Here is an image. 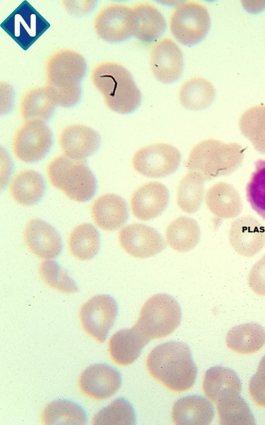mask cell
I'll return each mask as SVG.
<instances>
[{"mask_svg": "<svg viewBox=\"0 0 265 425\" xmlns=\"http://www.w3.org/2000/svg\"><path fill=\"white\" fill-rule=\"evenodd\" d=\"M93 26L96 34L108 42H120L133 36L131 6L112 3L100 8L95 14Z\"/></svg>", "mask_w": 265, "mask_h": 425, "instance_id": "12", "label": "cell"}, {"mask_svg": "<svg viewBox=\"0 0 265 425\" xmlns=\"http://www.w3.org/2000/svg\"><path fill=\"white\" fill-rule=\"evenodd\" d=\"M100 134L83 124L66 126L58 137L62 154L76 160H83L92 156L100 147Z\"/></svg>", "mask_w": 265, "mask_h": 425, "instance_id": "17", "label": "cell"}, {"mask_svg": "<svg viewBox=\"0 0 265 425\" xmlns=\"http://www.w3.org/2000/svg\"><path fill=\"white\" fill-rule=\"evenodd\" d=\"M50 184L70 200L84 203L95 195L98 183L83 160L71 159L61 154L52 159L47 166Z\"/></svg>", "mask_w": 265, "mask_h": 425, "instance_id": "4", "label": "cell"}, {"mask_svg": "<svg viewBox=\"0 0 265 425\" xmlns=\"http://www.w3.org/2000/svg\"><path fill=\"white\" fill-rule=\"evenodd\" d=\"M182 320L177 300L165 294H155L142 306L134 327L148 339H163L171 334Z\"/></svg>", "mask_w": 265, "mask_h": 425, "instance_id": "5", "label": "cell"}, {"mask_svg": "<svg viewBox=\"0 0 265 425\" xmlns=\"http://www.w3.org/2000/svg\"><path fill=\"white\" fill-rule=\"evenodd\" d=\"M90 212L94 223L105 231L120 228L129 216L125 200L114 193L98 197L91 205Z\"/></svg>", "mask_w": 265, "mask_h": 425, "instance_id": "22", "label": "cell"}, {"mask_svg": "<svg viewBox=\"0 0 265 425\" xmlns=\"http://www.w3.org/2000/svg\"><path fill=\"white\" fill-rule=\"evenodd\" d=\"M227 346L239 354H252L265 345V329L257 323L250 322L232 328L227 334Z\"/></svg>", "mask_w": 265, "mask_h": 425, "instance_id": "26", "label": "cell"}, {"mask_svg": "<svg viewBox=\"0 0 265 425\" xmlns=\"http://www.w3.org/2000/svg\"><path fill=\"white\" fill-rule=\"evenodd\" d=\"M117 238L123 251L137 259L152 257L166 247L165 241L156 230L141 223L124 226Z\"/></svg>", "mask_w": 265, "mask_h": 425, "instance_id": "13", "label": "cell"}, {"mask_svg": "<svg viewBox=\"0 0 265 425\" xmlns=\"http://www.w3.org/2000/svg\"><path fill=\"white\" fill-rule=\"evenodd\" d=\"M249 393L256 405L265 409V355L249 381Z\"/></svg>", "mask_w": 265, "mask_h": 425, "instance_id": "40", "label": "cell"}, {"mask_svg": "<svg viewBox=\"0 0 265 425\" xmlns=\"http://www.w3.org/2000/svg\"><path fill=\"white\" fill-rule=\"evenodd\" d=\"M254 164L246 188L247 198L252 209L265 219V160L259 159Z\"/></svg>", "mask_w": 265, "mask_h": 425, "instance_id": "38", "label": "cell"}, {"mask_svg": "<svg viewBox=\"0 0 265 425\" xmlns=\"http://www.w3.org/2000/svg\"><path fill=\"white\" fill-rule=\"evenodd\" d=\"M171 416L175 424L207 425L213 419L214 408L201 396L188 395L175 402Z\"/></svg>", "mask_w": 265, "mask_h": 425, "instance_id": "23", "label": "cell"}, {"mask_svg": "<svg viewBox=\"0 0 265 425\" xmlns=\"http://www.w3.org/2000/svg\"><path fill=\"white\" fill-rule=\"evenodd\" d=\"M44 86L56 106H73L78 102L81 96V84L67 87H57L48 84H45Z\"/></svg>", "mask_w": 265, "mask_h": 425, "instance_id": "39", "label": "cell"}, {"mask_svg": "<svg viewBox=\"0 0 265 425\" xmlns=\"http://www.w3.org/2000/svg\"><path fill=\"white\" fill-rule=\"evenodd\" d=\"M68 249L76 259L86 261L93 259L100 249V234L97 229L89 223L74 227L69 233Z\"/></svg>", "mask_w": 265, "mask_h": 425, "instance_id": "32", "label": "cell"}, {"mask_svg": "<svg viewBox=\"0 0 265 425\" xmlns=\"http://www.w3.org/2000/svg\"><path fill=\"white\" fill-rule=\"evenodd\" d=\"M220 424L254 425V416L247 402L240 394L229 392L220 396L216 402Z\"/></svg>", "mask_w": 265, "mask_h": 425, "instance_id": "30", "label": "cell"}, {"mask_svg": "<svg viewBox=\"0 0 265 425\" xmlns=\"http://www.w3.org/2000/svg\"><path fill=\"white\" fill-rule=\"evenodd\" d=\"M117 312V304L112 296H93L80 308L79 319L82 329L89 336L103 343L114 324Z\"/></svg>", "mask_w": 265, "mask_h": 425, "instance_id": "10", "label": "cell"}, {"mask_svg": "<svg viewBox=\"0 0 265 425\" xmlns=\"http://www.w3.org/2000/svg\"><path fill=\"white\" fill-rule=\"evenodd\" d=\"M204 177L198 172L189 171L180 180L177 191V204L182 211L192 214L200 208L204 194Z\"/></svg>", "mask_w": 265, "mask_h": 425, "instance_id": "34", "label": "cell"}, {"mask_svg": "<svg viewBox=\"0 0 265 425\" xmlns=\"http://www.w3.org/2000/svg\"><path fill=\"white\" fill-rule=\"evenodd\" d=\"M248 285L254 293L265 297V254L251 268Z\"/></svg>", "mask_w": 265, "mask_h": 425, "instance_id": "41", "label": "cell"}, {"mask_svg": "<svg viewBox=\"0 0 265 425\" xmlns=\"http://www.w3.org/2000/svg\"><path fill=\"white\" fill-rule=\"evenodd\" d=\"M86 70V62L81 54L71 49H59L46 60L45 84L57 87L76 85L84 78Z\"/></svg>", "mask_w": 265, "mask_h": 425, "instance_id": "11", "label": "cell"}, {"mask_svg": "<svg viewBox=\"0 0 265 425\" xmlns=\"http://www.w3.org/2000/svg\"><path fill=\"white\" fill-rule=\"evenodd\" d=\"M136 422L134 408L126 399L119 397L98 411L92 419L95 425H134Z\"/></svg>", "mask_w": 265, "mask_h": 425, "instance_id": "36", "label": "cell"}, {"mask_svg": "<svg viewBox=\"0 0 265 425\" xmlns=\"http://www.w3.org/2000/svg\"><path fill=\"white\" fill-rule=\"evenodd\" d=\"M150 341L134 326L117 331L108 341V353L112 361L120 366L132 364Z\"/></svg>", "mask_w": 265, "mask_h": 425, "instance_id": "21", "label": "cell"}, {"mask_svg": "<svg viewBox=\"0 0 265 425\" xmlns=\"http://www.w3.org/2000/svg\"><path fill=\"white\" fill-rule=\"evenodd\" d=\"M165 239L171 249L178 252L192 250L200 239V230L194 219L180 216L172 220L165 230Z\"/></svg>", "mask_w": 265, "mask_h": 425, "instance_id": "27", "label": "cell"}, {"mask_svg": "<svg viewBox=\"0 0 265 425\" xmlns=\"http://www.w3.org/2000/svg\"><path fill=\"white\" fill-rule=\"evenodd\" d=\"M45 183L37 171L23 169L16 173L8 186V193L18 204L30 206L37 203L43 198Z\"/></svg>", "mask_w": 265, "mask_h": 425, "instance_id": "25", "label": "cell"}, {"mask_svg": "<svg viewBox=\"0 0 265 425\" xmlns=\"http://www.w3.org/2000/svg\"><path fill=\"white\" fill-rule=\"evenodd\" d=\"M216 90L207 79L195 76L186 80L179 89V100L184 108L198 110L206 108L213 101Z\"/></svg>", "mask_w": 265, "mask_h": 425, "instance_id": "31", "label": "cell"}, {"mask_svg": "<svg viewBox=\"0 0 265 425\" xmlns=\"http://www.w3.org/2000/svg\"><path fill=\"white\" fill-rule=\"evenodd\" d=\"M133 12V36L144 45L155 42L166 29L165 19L161 11L148 2L131 6Z\"/></svg>", "mask_w": 265, "mask_h": 425, "instance_id": "20", "label": "cell"}, {"mask_svg": "<svg viewBox=\"0 0 265 425\" xmlns=\"http://www.w3.org/2000/svg\"><path fill=\"white\" fill-rule=\"evenodd\" d=\"M146 366L153 378L177 393L190 390L197 376L191 350L181 341H168L155 346L149 353Z\"/></svg>", "mask_w": 265, "mask_h": 425, "instance_id": "1", "label": "cell"}, {"mask_svg": "<svg viewBox=\"0 0 265 425\" xmlns=\"http://www.w3.org/2000/svg\"><path fill=\"white\" fill-rule=\"evenodd\" d=\"M245 148L237 142L204 140L191 149L185 162L189 171L199 173L205 180L227 176L242 164Z\"/></svg>", "mask_w": 265, "mask_h": 425, "instance_id": "3", "label": "cell"}, {"mask_svg": "<svg viewBox=\"0 0 265 425\" xmlns=\"http://www.w3.org/2000/svg\"><path fill=\"white\" fill-rule=\"evenodd\" d=\"M55 105L45 86L27 90L19 103V113L23 121L48 120L53 115Z\"/></svg>", "mask_w": 265, "mask_h": 425, "instance_id": "28", "label": "cell"}, {"mask_svg": "<svg viewBox=\"0 0 265 425\" xmlns=\"http://www.w3.org/2000/svg\"><path fill=\"white\" fill-rule=\"evenodd\" d=\"M202 387L205 395L216 402L226 392L240 394L242 385L234 370L223 366H214L206 371Z\"/></svg>", "mask_w": 265, "mask_h": 425, "instance_id": "29", "label": "cell"}, {"mask_svg": "<svg viewBox=\"0 0 265 425\" xmlns=\"http://www.w3.org/2000/svg\"><path fill=\"white\" fill-rule=\"evenodd\" d=\"M38 273L45 284L59 293L71 294L78 292L75 281L54 261H42L38 267Z\"/></svg>", "mask_w": 265, "mask_h": 425, "instance_id": "37", "label": "cell"}, {"mask_svg": "<svg viewBox=\"0 0 265 425\" xmlns=\"http://www.w3.org/2000/svg\"><path fill=\"white\" fill-rule=\"evenodd\" d=\"M43 424L83 425L88 421L85 409L78 404L67 400H54L49 403L40 415Z\"/></svg>", "mask_w": 265, "mask_h": 425, "instance_id": "33", "label": "cell"}, {"mask_svg": "<svg viewBox=\"0 0 265 425\" xmlns=\"http://www.w3.org/2000/svg\"><path fill=\"white\" fill-rule=\"evenodd\" d=\"M78 385L84 395L93 400L102 401L110 398L119 390L122 376L109 365L94 364L82 371Z\"/></svg>", "mask_w": 265, "mask_h": 425, "instance_id": "14", "label": "cell"}, {"mask_svg": "<svg viewBox=\"0 0 265 425\" xmlns=\"http://www.w3.org/2000/svg\"><path fill=\"white\" fill-rule=\"evenodd\" d=\"M229 240L240 255L251 257L265 246V227L250 216H243L232 222Z\"/></svg>", "mask_w": 265, "mask_h": 425, "instance_id": "19", "label": "cell"}, {"mask_svg": "<svg viewBox=\"0 0 265 425\" xmlns=\"http://www.w3.org/2000/svg\"><path fill=\"white\" fill-rule=\"evenodd\" d=\"M23 238L29 251L42 259H55L62 249L59 233L49 223L40 219H31L26 223Z\"/></svg>", "mask_w": 265, "mask_h": 425, "instance_id": "16", "label": "cell"}, {"mask_svg": "<svg viewBox=\"0 0 265 425\" xmlns=\"http://www.w3.org/2000/svg\"><path fill=\"white\" fill-rule=\"evenodd\" d=\"M169 192L160 182L151 181L136 188L131 196L130 206L138 220L148 221L158 217L167 208Z\"/></svg>", "mask_w": 265, "mask_h": 425, "instance_id": "18", "label": "cell"}, {"mask_svg": "<svg viewBox=\"0 0 265 425\" xmlns=\"http://www.w3.org/2000/svg\"><path fill=\"white\" fill-rule=\"evenodd\" d=\"M53 142L52 133L45 122L40 120L23 121L16 130L11 142L15 157L24 163L42 159Z\"/></svg>", "mask_w": 265, "mask_h": 425, "instance_id": "7", "label": "cell"}, {"mask_svg": "<svg viewBox=\"0 0 265 425\" xmlns=\"http://www.w3.org/2000/svg\"><path fill=\"white\" fill-rule=\"evenodd\" d=\"M239 128L254 149L265 154V105H257L247 109L240 118Z\"/></svg>", "mask_w": 265, "mask_h": 425, "instance_id": "35", "label": "cell"}, {"mask_svg": "<svg viewBox=\"0 0 265 425\" xmlns=\"http://www.w3.org/2000/svg\"><path fill=\"white\" fill-rule=\"evenodd\" d=\"M90 79L111 110L129 114L139 106L141 93L130 72L121 64L112 61L100 62L92 69Z\"/></svg>", "mask_w": 265, "mask_h": 425, "instance_id": "2", "label": "cell"}, {"mask_svg": "<svg viewBox=\"0 0 265 425\" xmlns=\"http://www.w3.org/2000/svg\"><path fill=\"white\" fill-rule=\"evenodd\" d=\"M1 28L27 50L50 28V23L25 0L1 22Z\"/></svg>", "mask_w": 265, "mask_h": 425, "instance_id": "8", "label": "cell"}, {"mask_svg": "<svg viewBox=\"0 0 265 425\" xmlns=\"http://www.w3.org/2000/svg\"><path fill=\"white\" fill-rule=\"evenodd\" d=\"M208 11L203 4L187 1L179 4L173 10L170 19L172 35L184 45H194L200 42L210 28Z\"/></svg>", "mask_w": 265, "mask_h": 425, "instance_id": "6", "label": "cell"}, {"mask_svg": "<svg viewBox=\"0 0 265 425\" xmlns=\"http://www.w3.org/2000/svg\"><path fill=\"white\" fill-rule=\"evenodd\" d=\"M205 202L211 212L221 219L236 217L242 210L238 191L232 185L224 181L218 182L208 189Z\"/></svg>", "mask_w": 265, "mask_h": 425, "instance_id": "24", "label": "cell"}, {"mask_svg": "<svg viewBox=\"0 0 265 425\" xmlns=\"http://www.w3.org/2000/svg\"><path fill=\"white\" fill-rule=\"evenodd\" d=\"M180 161L181 154L175 147L160 142L139 148L134 154L131 164L140 174L157 178L176 171Z\"/></svg>", "mask_w": 265, "mask_h": 425, "instance_id": "9", "label": "cell"}, {"mask_svg": "<svg viewBox=\"0 0 265 425\" xmlns=\"http://www.w3.org/2000/svg\"><path fill=\"white\" fill-rule=\"evenodd\" d=\"M150 68L154 77L163 84L175 81L183 69L179 47L170 38L156 42L150 52Z\"/></svg>", "mask_w": 265, "mask_h": 425, "instance_id": "15", "label": "cell"}]
</instances>
